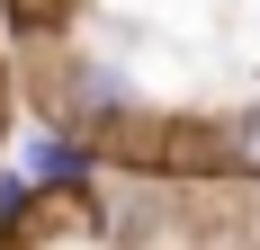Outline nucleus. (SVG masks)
<instances>
[{"label": "nucleus", "mask_w": 260, "mask_h": 250, "mask_svg": "<svg viewBox=\"0 0 260 250\" xmlns=\"http://www.w3.org/2000/svg\"><path fill=\"white\" fill-rule=\"evenodd\" d=\"M18 179L36 188V197H90V179H99V143H81V134L45 125V134H27Z\"/></svg>", "instance_id": "obj_1"}, {"label": "nucleus", "mask_w": 260, "mask_h": 250, "mask_svg": "<svg viewBox=\"0 0 260 250\" xmlns=\"http://www.w3.org/2000/svg\"><path fill=\"white\" fill-rule=\"evenodd\" d=\"M171 161H198V170H224V179H260V107L215 116L207 143H198V152H171Z\"/></svg>", "instance_id": "obj_2"}, {"label": "nucleus", "mask_w": 260, "mask_h": 250, "mask_svg": "<svg viewBox=\"0 0 260 250\" xmlns=\"http://www.w3.org/2000/svg\"><path fill=\"white\" fill-rule=\"evenodd\" d=\"M81 0H0V18H9V36H63V18H72Z\"/></svg>", "instance_id": "obj_3"}, {"label": "nucleus", "mask_w": 260, "mask_h": 250, "mask_svg": "<svg viewBox=\"0 0 260 250\" xmlns=\"http://www.w3.org/2000/svg\"><path fill=\"white\" fill-rule=\"evenodd\" d=\"M36 205H45V197H36L18 170H0V241H9V232H27V215H36Z\"/></svg>", "instance_id": "obj_4"}]
</instances>
